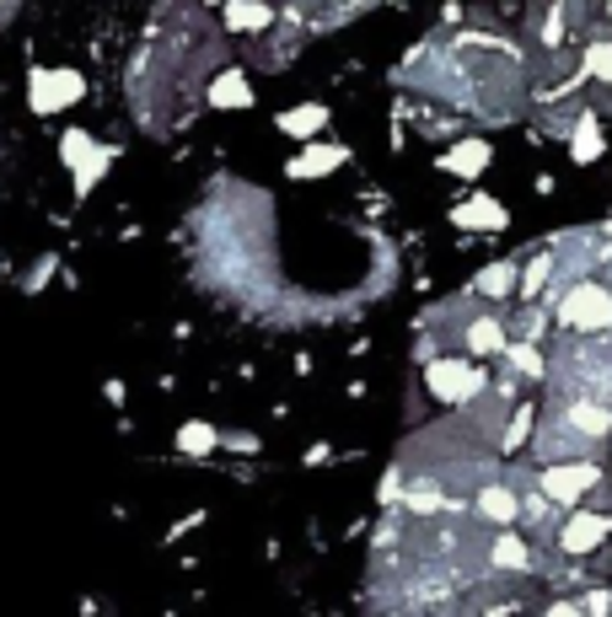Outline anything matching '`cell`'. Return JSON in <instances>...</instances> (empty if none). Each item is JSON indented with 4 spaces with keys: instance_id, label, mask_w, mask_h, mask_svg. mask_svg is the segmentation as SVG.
<instances>
[{
    "instance_id": "obj_1",
    "label": "cell",
    "mask_w": 612,
    "mask_h": 617,
    "mask_svg": "<svg viewBox=\"0 0 612 617\" xmlns=\"http://www.w3.org/2000/svg\"><path fill=\"white\" fill-rule=\"evenodd\" d=\"M81 97H86L81 70H70V64H33V70H27V108H33L38 119L64 114V108L81 103Z\"/></svg>"
},
{
    "instance_id": "obj_2",
    "label": "cell",
    "mask_w": 612,
    "mask_h": 617,
    "mask_svg": "<svg viewBox=\"0 0 612 617\" xmlns=\"http://www.w3.org/2000/svg\"><path fill=\"white\" fill-rule=\"evenodd\" d=\"M484 370L468 366V360H429L425 366V387L435 403H451V408H462V403H473L479 392H484Z\"/></svg>"
},
{
    "instance_id": "obj_3",
    "label": "cell",
    "mask_w": 612,
    "mask_h": 617,
    "mask_svg": "<svg viewBox=\"0 0 612 617\" xmlns=\"http://www.w3.org/2000/svg\"><path fill=\"white\" fill-rule=\"evenodd\" d=\"M558 322L564 328H575V333H602L612 328V296L602 285H575V290H564V301H558Z\"/></svg>"
},
{
    "instance_id": "obj_4",
    "label": "cell",
    "mask_w": 612,
    "mask_h": 617,
    "mask_svg": "<svg viewBox=\"0 0 612 617\" xmlns=\"http://www.w3.org/2000/svg\"><path fill=\"white\" fill-rule=\"evenodd\" d=\"M543 494H549L553 505H580L591 489H602V467L597 462H564V467H543Z\"/></svg>"
},
{
    "instance_id": "obj_5",
    "label": "cell",
    "mask_w": 612,
    "mask_h": 617,
    "mask_svg": "<svg viewBox=\"0 0 612 617\" xmlns=\"http://www.w3.org/2000/svg\"><path fill=\"white\" fill-rule=\"evenodd\" d=\"M204 103L221 108V114L252 108V81H247L243 64H221V75H210V86H204Z\"/></svg>"
},
{
    "instance_id": "obj_6",
    "label": "cell",
    "mask_w": 612,
    "mask_h": 617,
    "mask_svg": "<svg viewBox=\"0 0 612 617\" xmlns=\"http://www.w3.org/2000/svg\"><path fill=\"white\" fill-rule=\"evenodd\" d=\"M608 537H612V515L575 510V515L564 521V532H558V548H564V554H591V548H602Z\"/></svg>"
},
{
    "instance_id": "obj_7",
    "label": "cell",
    "mask_w": 612,
    "mask_h": 617,
    "mask_svg": "<svg viewBox=\"0 0 612 617\" xmlns=\"http://www.w3.org/2000/svg\"><path fill=\"white\" fill-rule=\"evenodd\" d=\"M344 162H350V151H344V145H322V140H311V145H302V151L291 156V167H285V173H291L296 183H311V178H328V173H333V167H344Z\"/></svg>"
},
{
    "instance_id": "obj_8",
    "label": "cell",
    "mask_w": 612,
    "mask_h": 617,
    "mask_svg": "<svg viewBox=\"0 0 612 617\" xmlns=\"http://www.w3.org/2000/svg\"><path fill=\"white\" fill-rule=\"evenodd\" d=\"M451 226H462V232H505L510 226V210L499 199H490V193H473L468 204L451 210Z\"/></svg>"
},
{
    "instance_id": "obj_9",
    "label": "cell",
    "mask_w": 612,
    "mask_h": 617,
    "mask_svg": "<svg viewBox=\"0 0 612 617\" xmlns=\"http://www.w3.org/2000/svg\"><path fill=\"white\" fill-rule=\"evenodd\" d=\"M462 344H468V355H479V360H494V355H505V317H494V311H484V317H473L468 328H462Z\"/></svg>"
},
{
    "instance_id": "obj_10",
    "label": "cell",
    "mask_w": 612,
    "mask_h": 617,
    "mask_svg": "<svg viewBox=\"0 0 612 617\" xmlns=\"http://www.w3.org/2000/svg\"><path fill=\"white\" fill-rule=\"evenodd\" d=\"M490 156H494L490 140H462V145H446L440 173H451V178H479V173L490 167Z\"/></svg>"
},
{
    "instance_id": "obj_11",
    "label": "cell",
    "mask_w": 612,
    "mask_h": 617,
    "mask_svg": "<svg viewBox=\"0 0 612 617\" xmlns=\"http://www.w3.org/2000/svg\"><path fill=\"white\" fill-rule=\"evenodd\" d=\"M221 11H226L232 33H269L274 27V5L269 0H221Z\"/></svg>"
},
{
    "instance_id": "obj_12",
    "label": "cell",
    "mask_w": 612,
    "mask_h": 617,
    "mask_svg": "<svg viewBox=\"0 0 612 617\" xmlns=\"http://www.w3.org/2000/svg\"><path fill=\"white\" fill-rule=\"evenodd\" d=\"M473 505H479V515L494 521V526H510V521L521 515V499L505 489V484H494V478L490 484H479V499H473Z\"/></svg>"
},
{
    "instance_id": "obj_13",
    "label": "cell",
    "mask_w": 612,
    "mask_h": 617,
    "mask_svg": "<svg viewBox=\"0 0 612 617\" xmlns=\"http://www.w3.org/2000/svg\"><path fill=\"white\" fill-rule=\"evenodd\" d=\"M322 123H328V108H322V103H302V108H285V114H280V134H291V140H317Z\"/></svg>"
},
{
    "instance_id": "obj_14",
    "label": "cell",
    "mask_w": 612,
    "mask_h": 617,
    "mask_svg": "<svg viewBox=\"0 0 612 617\" xmlns=\"http://www.w3.org/2000/svg\"><path fill=\"white\" fill-rule=\"evenodd\" d=\"M602 151H608V145H602V129H597V119H591V114H580L575 134H569V156H575V167H591Z\"/></svg>"
},
{
    "instance_id": "obj_15",
    "label": "cell",
    "mask_w": 612,
    "mask_h": 617,
    "mask_svg": "<svg viewBox=\"0 0 612 617\" xmlns=\"http://www.w3.org/2000/svg\"><path fill=\"white\" fill-rule=\"evenodd\" d=\"M564 419H569L580 435L602 440V435L612 430V403H608V408H602V403H569V408H564Z\"/></svg>"
},
{
    "instance_id": "obj_16",
    "label": "cell",
    "mask_w": 612,
    "mask_h": 617,
    "mask_svg": "<svg viewBox=\"0 0 612 617\" xmlns=\"http://www.w3.org/2000/svg\"><path fill=\"white\" fill-rule=\"evenodd\" d=\"M516 285H521V274H516V263H510V258H499V263H490V269H479V280H473V290H479V296H510V290H516Z\"/></svg>"
},
{
    "instance_id": "obj_17",
    "label": "cell",
    "mask_w": 612,
    "mask_h": 617,
    "mask_svg": "<svg viewBox=\"0 0 612 617\" xmlns=\"http://www.w3.org/2000/svg\"><path fill=\"white\" fill-rule=\"evenodd\" d=\"M221 440H226V435L215 430V425H204V419H188V425H178V451H184V456H210Z\"/></svg>"
},
{
    "instance_id": "obj_18",
    "label": "cell",
    "mask_w": 612,
    "mask_h": 617,
    "mask_svg": "<svg viewBox=\"0 0 612 617\" xmlns=\"http://www.w3.org/2000/svg\"><path fill=\"white\" fill-rule=\"evenodd\" d=\"M108 167H114V151H108V145H92V151L70 167V173H75V193H92V188L103 183V173H108Z\"/></svg>"
},
{
    "instance_id": "obj_19",
    "label": "cell",
    "mask_w": 612,
    "mask_h": 617,
    "mask_svg": "<svg viewBox=\"0 0 612 617\" xmlns=\"http://www.w3.org/2000/svg\"><path fill=\"white\" fill-rule=\"evenodd\" d=\"M490 563L494 569H532V548H527L516 532H499L490 548Z\"/></svg>"
},
{
    "instance_id": "obj_20",
    "label": "cell",
    "mask_w": 612,
    "mask_h": 617,
    "mask_svg": "<svg viewBox=\"0 0 612 617\" xmlns=\"http://www.w3.org/2000/svg\"><path fill=\"white\" fill-rule=\"evenodd\" d=\"M532 425H538V408H532V403H516L510 425H505V435H499V451H521L527 435H532Z\"/></svg>"
},
{
    "instance_id": "obj_21",
    "label": "cell",
    "mask_w": 612,
    "mask_h": 617,
    "mask_svg": "<svg viewBox=\"0 0 612 617\" xmlns=\"http://www.w3.org/2000/svg\"><path fill=\"white\" fill-rule=\"evenodd\" d=\"M505 360L521 370V376H543V355H538V344H505Z\"/></svg>"
},
{
    "instance_id": "obj_22",
    "label": "cell",
    "mask_w": 612,
    "mask_h": 617,
    "mask_svg": "<svg viewBox=\"0 0 612 617\" xmlns=\"http://www.w3.org/2000/svg\"><path fill=\"white\" fill-rule=\"evenodd\" d=\"M92 145H97V140H92L86 129H64V140H60V162H64V167H75V162H81V156H86Z\"/></svg>"
},
{
    "instance_id": "obj_23",
    "label": "cell",
    "mask_w": 612,
    "mask_h": 617,
    "mask_svg": "<svg viewBox=\"0 0 612 617\" xmlns=\"http://www.w3.org/2000/svg\"><path fill=\"white\" fill-rule=\"evenodd\" d=\"M586 70H591L597 81H612V44H591V49H586Z\"/></svg>"
},
{
    "instance_id": "obj_24",
    "label": "cell",
    "mask_w": 612,
    "mask_h": 617,
    "mask_svg": "<svg viewBox=\"0 0 612 617\" xmlns=\"http://www.w3.org/2000/svg\"><path fill=\"white\" fill-rule=\"evenodd\" d=\"M543 280H549V258H538V263L521 274V290H527V296H538V285H543Z\"/></svg>"
},
{
    "instance_id": "obj_25",
    "label": "cell",
    "mask_w": 612,
    "mask_h": 617,
    "mask_svg": "<svg viewBox=\"0 0 612 617\" xmlns=\"http://www.w3.org/2000/svg\"><path fill=\"white\" fill-rule=\"evenodd\" d=\"M586 607H591V613H608L612 596H608V591H597V596H586Z\"/></svg>"
},
{
    "instance_id": "obj_26",
    "label": "cell",
    "mask_w": 612,
    "mask_h": 617,
    "mask_svg": "<svg viewBox=\"0 0 612 617\" xmlns=\"http://www.w3.org/2000/svg\"><path fill=\"white\" fill-rule=\"evenodd\" d=\"M199 5H221V0H199Z\"/></svg>"
},
{
    "instance_id": "obj_27",
    "label": "cell",
    "mask_w": 612,
    "mask_h": 617,
    "mask_svg": "<svg viewBox=\"0 0 612 617\" xmlns=\"http://www.w3.org/2000/svg\"><path fill=\"white\" fill-rule=\"evenodd\" d=\"M608 398H612V387H608Z\"/></svg>"
},
{
    "instance_id": "obj_28",
    "label": "cell",
    "mask_w": 612,
    "mask_h": 617,
    "mask_svg": "<svg viewBox=\"0 0 612 617\" xmlns=\"http://www.w3.org/2000/svg\"><path fill=\"white\" fill-rule=\"evenodd\" d=\"M608 11H612V0H608Z\"/></svg>"
}]
</instances>
